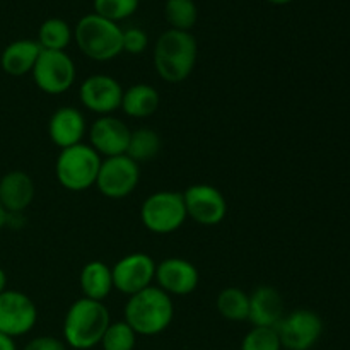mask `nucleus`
Returning <instances> with one entry per match:
<instances>
[{
  "label": "nucleus",
  "instance_id": "obj_9",
  "mask_svg": "<svg viewBox=\"0 0 350 350\" xmlns=\"http://www.w3.org/2000/svg\"><path fill=\"white\" fill-rule=\"evenodd\" d=\"M140 181V166L126 154L106 157L101 161L96 185L101 195L108 198H125Z\"/></svg>",
  "mask_w": 350,
  "mask_h": 350
},
{
  "label": "nucleus",
  "instance_id": "obj_28",
  "mask_svg": "<svg viewBox=\"0 0 350 350\" xmlns=\"http://www.w3.org/2000/svg\"><path fill=\"white\" fill-rule=\"evenodd\" d=\"M137 7L139 0H94V14L116 24L132 16Z\"/></svg>",
  "mask_w": 350,
  "mask_h": 350
},
{
  "label": "nucleus",
  "instance_id": "obj_18",
  "mask_svg": "<svg viewBox=\"0 0 350 350\" xmlns=\"http://www.w3.org/2000/svg\"><path fill=\"white\" fill-rule=\"evenodd\" d=\"M36 187L24 171H9L0 178V204L7 214H23L34 200Z\"/></svg>",
  "mask_w": 350,
  "mask_h": 350
},
{
  "label": "nucleus",
  "instance_id": "obj_35",
  "mask_svg": "<svg viewBox=\"0 0 350 350\" xmlns=\"http://www.w3.org/2000/svg\"><path fill=\"white\" fill-rule=\"evenodd\" d=\"M139 2H140V0H139Z\"/></svg>",
  "mask_w": 350,
  "mask_h": 350
},
{
  "label": "nucleus",
  "instance_id": "obj_31",
  "mask_svg": "<svg viewBox=\"0 0 350 350\" xmlns=\"http://www.w3.org/2000/svg\"><path fill=\"white\" fill-rule=\"evenodd\" d=\"M0 350H17L14 338L5 334H0Z\"/></svg>",
  "mask_w": 350,
  "mask_h": 350
},
{
  "label": "nucleus",
  "instance_id": "obj_22",
  "mask_svg": "<svg viewBox=\"0 0 350 350\" xmlns=\"http://www.w3.org/2000/svg\"><path fill=\"white\" fill-rule=\"evenodd\" d=\"M161 146H163V142H161L159 133L156 130L142 126V129L132 130V133H130L126 156L135 161L137 164L147 163L161 152Z\"/></svg>",
  "mask_w": 350,
  "mask_h": 350
},
{
  "label": "nucleus",
  "instance_id": "obj_20",
  "mask_svg": "<svg viewBox=\"0 0 350 350\" xmlns=\"http://www.w3.org/2000/svg\"><path fill=\"white\" fill-rule=\"evenodd\" d=\"M79 284H81L84 297L105 303L106 297L115 289L111 267H108L101 260H92V262L85 263L79 275Z\"/></svg>",
  "mask_w": 350,
  "mask_h": 350
},
{
  "label": "nucleus",
  "instance_id": "obj_34",
  "mask_svg": "<svg viewBox=\"0 0 350 350\" xmlns=\"http://www.w3.org/2000/svg\"><path fill=\"white\" fill-rule=\"evenodd\" d=\"M270 3H275V5H286V3L293 2V0H269Z\"/></svg>",
  "mask_w": 350,
  "mask_h": 350
},
{
  "label": "nucleus",
  "instance_id": "obj_29",
  "mask_svg": "<svg viewBox=\"0 0 350 350\" xmlns=\"http://www.w3.org/2000/svg\"><path fill=\"white\" fill-rule=\"evenodd\" d=\"M123 51L130 55H140L147 48V34L140 27H129L122 36Z\"/></svg>",
  "mask_w": 350,
  "mask_h": 350
},
{
  "label": "nucleus",
  "instance_id": "obj_4",
  "mask_svg": "<svg viewBox=\"0 0 350 350\" xmlns=\"http://www.w3.org/2000/svg\"><path fill=\"white\" fill-rule=\"evenodd\" d=\"M123 29L116 23L98 14H88L77 23L74 40L79 50L96 62H108L118 57L122 48Z\"/></svg>",
  "mask_w": 350,
  "mask_h": 350
},
{
  "label": "nucleus",
  "instance_id": "obj_25",
  "mask_svg": "<svg viewBox=\"0 0 350 350\" xmlns=\"http://www.w3.org/2000/svg\"><path fill=\"white\" fill-rule=\"evenodd\" d=\"M164 16L171 29L190 31L198 19V9L193 0H166Z\"/></svg>",
  "mask_w": 350,
  "mask_h": 350
},
{
  "label": "nucleus",
  "instance_id": "obj_14",
  "mask_svg": "<svg viewBox=\"0 0 350 350\" xmlns=\"http://www.w3.org/2000/svg\"><path fill=\"white\" fill-rule=\"evenodd\" d=\"M157 287L170 296H188L200 282L197 267L180 256H170L156 265Z\"/></svg>",
  "mask_w": 350,
  "mask_h": 350
},
{
  "label": "nucleus",
  "instance_id": "obj_10",
  "mask_svg": "<svg viewBox=\"0 0 350 350\" xmlns=\"http://www.w3.org/2000/svg\"><path fill=\"white\" fill-rule=\"evenodd\" d=\"M187 215L202 226H217L228 215V202L219 188L207 183H197L183 191Z\"/></svg>",
  "mask_w": 350,
  "mask_h": 350
},
{
  "label": "nucleus",
  "instance_id": "obj_1",
  "mask_svg": "<svg viewBox=\"0 0 350 350\" xmlns=\"http://www.w3.org/2000/svg\"><path fill=\"white\" fill-rule=\"evenodd\" d=\"M198 44L190 31L167 29L154 46V67L157 75L170 84L187 81L197 65Z\"/></svg>",
  "mask_w": 350,
  "mask_h": 350
},
{
  "label": "nucleus",
  "instance_id": "obj_6",
  "mask_svg": "<svg viewBox=\"0 0 350 350\" xmlns=\"http://www.w3.org/2000/svg\"><path fill=\"white\" fill-rule=\"evenodd\" d=\"M188 219L183 195L178 191L161 190L149 195L140 207V221L154 234H171Z\"/></svg>",
  "mask_w": 350,
  "mask_h": 350
},
{
  "label": "nucleus",
  "instance_id": "obj_11",
  "mask_svg": "<svg viewBox=\"0 0 350 350\" xmlns=\"http://www.w3.org/2000/svg\"><path fill=\"white\" fill-rule=\"evenodd\" d=\"M38 321V308L27 294L7 289L0 294V334L23 337Z\"/></svg>",
  "mask_w": 350,
  "mask_h": 350
},
{
  "label": "nucleus",
  "instance_id": "obj_17",
  "mask_svg": "<svg viewBox=\"0 0 350 350\" xmlns=\"http://www.w3.org/2000/svg\"><path fill=\"white\" fill-rule=\"evenodd\" d=\"M286 314L284 299L272 286H260L250 294L248 321L253 327L277 328Z\"/></svg>",
  "mask_w": 350,
  "mask_h": 350
},
{
  "label": "nucleus",
  "instance_id": "obj_3",
  "mask_svg": "<svg viewBox=\"0 0 350 350\" xmlns=\"http://www.w3.org/2000/svg\"><path fill=\"white\" fill-rule=\"evenodd\" d=\"M174 318V304L170 294L157 286H149L129 296L125 320L137 335L154 337L166 330Z\"/></svg>",
  "mask_w": 350,
  "mask_h": 350
},
{
  "label": "nucleus",
  "instance_id": "obj_8",
  "mask_svg": "<svg viewBox=\"0 0 350 350\" xmlns=\"http://www.w3.org/2000/svg\"><path fill=\"white\" fill-rule=\"evenodd\" d=\"M31 74L38 89L46 94H64L75 82V64L65 51L41 50Z\"/></svg>",
  "mask_w": 350,
  "mask_h": 350
},
{
  "label": "nucleus",
  "instance_id": "obj_24",
  "mask_svg": "<svg viewBox=\"0 0 350 350\" xmlns=\"http://www.w3.org/2000/svg\"><path fill=\"white\" fill-rule=\"evenodd\" d=\"M72 38H74V33H72L70 26L58 17L46 19L38 31V44L41 46V50L65 51V48L70 44Z\"/></svg>",
  "mask_w": 350,
  "mask_h": 350
},
{
  "label": "nucleus",
  "instance_id": "obj_13",
  "mask_svg": "<svg viewBox=\"0 0 350 350\" xmlns=\"http://www.w3.org/2000/svg\"><path fill=\"white\" fill-rule=\"evenodd\" d=\"M81 103L96 115H111L122 106L123 88L115 77L106 74H94L84 79L81 84Z\"/></svg>",
  "mask_w": 350,
  "mask_h": 350
},
{
  "label": "nucleus",
  "instance_id": "obj_19",
  "mask_svg": "<svg viewBox=\"0 0 350 350\" xmlns=\"http://www.w3.org/2000/svg\"><path fill=\"white\" fill-rule=\"evenodd\" d=\"M41 53V46L34 40H16L3 48L0 67L12 77L31 74Z\"/></svg>",
  "mask_w": 350,
  "mask_h": 350
},
{
  "label": "nucleus",
  "instance_id": "obj_7",
  "mask_svg": "<svg viewBox=\"0 0 350 350\" xmlns=\"http://www.w3.org/2000/svg\"><path fill=\"white\" fill-rule=\"evenodd\" d=\"M284 350H311L323 335V320L313 310H294L277 325Z\"/></svg>",
  "mask_w": 350,
  "mask_h": 350
},
{
  "label": "nucleus",
  "instance_id": "obj_30",
  "mask_svg": "<svg viewBox=\"0 0 350 350\" xmlns=\"http://www.w3.org/2000/svg\"><path fill=\"white\" fill-rule=\"evenodd\" d=\"M24 350H68L67 344L55 337H48V335H43V337H36L33 340H29L26 344Z\"/></svg>",
  "mask_w": 350,
  "mask_h": 350
},
{
  "label": "nucleus",
  "instance_id": "obj_16",
  "mask_svg": "<svg viewBox=\"0 0 350 350\" xmlns=\"http://www.w3.org/2000/svg\"><path fill=\"white\" fill-rule=\"evenodd\" d=\"M85 118L74 106H62L48 120V135L60 149L82 144L85 135Z\"/></svg>",
  "mask_w": 350,
  "mask_h": 350
},
{
  "label": "nucleus",
  "instance_id": "obj_32",
  "mask_svg": "<svg viewBox=\"0 0 350 350\" xmlns=\"http://www.w3.org/2000/svg\"><path fill=\"white\" fill-rule=\"evenodd\" d=\"M3 291H7V275L5 272H3L2 267H0V294H2Z\"/></svg>",
  "mask_w": 350,
  "mask_h": 350
},
{
  "label": "nucleus",
  "instance_id": "obj_2",
  "mask_svg": "<svg viewBox=\"0 0 350 350\" xmlns=\"http://www.w3.org/2000/svg\"><path fill=\"white\" fill-rule=\"evenodd\" d=\"M111 325V317L101 301L81 297L65 313L64 338L67 347L89 350L101 344L103 335Z\"/></svg>",
  "mask_w": 350,
  "mask_h": 350
},
{
  "label": "nucleus",
  "instance_id": "obj_23",
  "mask_svg": "<svg viewBox=\"0 0 350 350\" xmlns=\"http://www.w3.org/2000/svg\"><path fill=\"white\" fill-rule=\"evenodd\" d=\"M219 314L229 321H246L250 314V294L239 287H226L215 299Z\"/></svg>",
  "mask_w": 350,
  "mask_h": 350
},
{
  "label": "nucleus",
  "instance_id": "obj_21",
  "mask_svg": "<svg viewBox=\"0 0 350 350\" xmlns=\"http://www.w3.org/2000/svg\"><path fill=\"white\" fill-rule=\"evenodd\" d=\"M161 105V96L157 89L150 84H135L123 91L122 106L130 118H149L157 111Z\"/></svg>",
  "mask_w": 350,
  "mask_h": 350
},
{
  "label": "nucleus",
  "instance_id": "obj_33",
  "mask_svg": "<svg viewBox=\"0 0 350 350\" xmlns=\"http://www.w3.org/2000/svg\"><path fill=\"white\" fill-rule=\"evenodd\" d=\"M5 226H7V211L2 207V204H0V231H2Z\"/></svg>",
  "mask_w": 350,
  "mask_h": 350
},
{
  "label": "nucleus",
  "instance_id": "obj_12",
  "mask_svg": "<svg viewBox=\"0 0 350 350\" xmlns=\"http://www.w3.org/2000/svg\"><path fill=\"white\" fill-rule=\"evenodd\" d=\"M156 265L147 253H130L120 258L111 269L113 287L126 296L140 293L152 286L156 279Z\"/></svg>",
  "mask_w": 350,
  "mask_h": 350
},
{
  "label": "nucleus",
  "instance_id": "obj_27",
  "mask_svg": "<svg viewBox=\"0 0 350 350\" xmlns=\"http://www.w3.org/2000/svg\"><path fill=\"white\" fill-rule=\"evenodd\" d=\"M241 350H284L277 328L253 327L241 342Z\"/></svg>",
  "mask_w": 350,
  "mask_h": 350
},
{
  "label": "nucleus",
  "instance_id": "obj_5",
  "mask_svg": "<svg viewBox=\"0 0 350 350\" xmlns=\"http://www.w3.org/2000/svg\"><path fill=\"white\" fill-rule=\"evenodd\" d=\"M101 161V156L88 144L62 149L55 163L58 183L68 191L89 190L96 185Z\"/></svg>",
  "mask_w": 350,
  "mask_h": 350
},
{
  "label": "nucleus",
  "instance_id": "obj_26",
  "mask_svg": "<svg viewBox=\"0 0 350 350\" xmlns=\"http://www.w3.org/2000/svg\"><path fill=\"white\" fill-rule=\"evenodd\" d=\"M135 344L137 334L130 328V325L126 321H116L109 325L99 345L103 350H133Z\"/></svg>",
  "mask_w": 350,
  "mask_h": 350
},
{
  "label": "nucleus",
  "instance_id": "obj_15",
  "mask_svg": "<svg viewBox=\"0 0 350 350\" xmlns=\"http://www.w3.org/2000/svg\"><path fill=\"white\" fill-rule=\"evenodd\" d=\"M132 130L120 118L111 115L99 116L89 129L91 147L101 157H115L126 154Z\"/></svg>",
  "mask_w": 350,
  "mask_h": 350
}]
</instances>
